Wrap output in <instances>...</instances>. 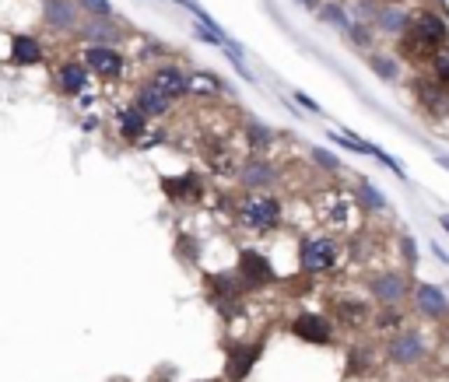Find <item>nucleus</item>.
Returning <instances> with one entry per match:
<instances>
[{"mask_svg":"<svg viewBox=\"0 0 449 382\" xmlns=\"http://www.w3.org/2000/svg\"><path fill=\"white\" fill-rule=\"evenodd\" d=\"M162 95H169L172 102L176 99H183V95H190V78L176 67V64H158L155 71H151V78H148Z\"/></svg>","mask_w":449,"mask_h":382,"instance_id":"nucleus-15","label":"nucleus"},{"mask_svg":"<svg viewBox=\"0 0 449 382\" xmlns=\"http://www.w3.org/2000/svg\"><path fill=\"white\" fill-rule=\"evenodd\" d=\"M334 316L348 326H362L369 319V305L358 298H334Z\"/></svg>","mask_w":449,"mask_h":382,"instance_id":"nucleus-22","label":"nucleus"},{"mask_svg":"<svg viewBox=\"0 0 449 382\" xmlns=\"http://www.w3.org/2000/svg\"><path fill=\"white\" fill-rule=\"evenodd\" d=\"M239 183L246 193H271L278 186V165L267 158H250L239 169Z\"/></svg>","mask_w":449,"mask_h":382,"instance_id":"nucleus-11","label":"nucleus"},{"mask_svg":"<svg viewBox=\"0 0 449 382\" xmlns=\"http://www.w3.org/2000/svg\"><path fill=\"white\" fill-rule=\"evenodd\" d=\"M260 354H264V344L260 340L257 344H236V340H229V344H224V379H229V382H243L253 372V365L260 361Z\"/></svg>","mask_w":449,"mask_h":382,"instance_id":"nucleus-6","label":"nucleus"},{"mask_svg":"<svg viewBox=\"0 0 449 382\" xmlns=\"http://www.w3.org/2000/svg\"><path fill=\"white\" fill-rule=\"evenodd\" d=\"M320 18H323V22H330L334 29H344V32L351 29V22H348L344 8H337V4H323V8H320Z\"/></svg>","mask_w":449,"mask_h":382,"instance_id":"nucleus-28","label":"nucleus"},{"mask_svg":"<svg viewBox=\"0 0 449 382\" xmlns=\"http://www.w3.org/2000/svg\"><path fill=\"white\" fill-rule=\"evenodd\" d=\"M243 134H246V144H250L253 151L271 148V144H274V137H278V134H274L271 127H264L260 120H246V130H243Z\"/></svg>","mask_w":449,"mask_h":382,"instance_id":"nucleus-23","label":"nucleus"},{"mask_svg":"<svg viewBox=\"0 0 449 382\" xmlns=\"http://www.w3.org/2000/svg\"><path fill=\"white\" fill-rule=\"evenodd\" d=\"M88 78H92V71L85 67V60H67L57 71V88H60V95H81L88 88Z\"/></svg>","mask_w":449,"mask_h":382,"instance_id":"nucleus-17","label":"nucleus"},{"mask_svg":"<svg viewBox=\"0 0 449 382\" xmlns=\"http://www.w3.org/2000/svg\"><path fill=\"white\" fill-rule=\"evenodd\" d=\"M309 158H313L323 172H341V158L330 155V151H323V148H309Z\"/></svg>","mask_w":449,"mask_h":382,"instance_id":"nucleus-29","label":"nucleus"},{"mask_svg":"<svg viewBox=\"0 0 449 382\" xmlns=\"http://www.w3.org/2000/svg\"><path fill=\"white\" fill-rule=\"evenodd\" d=\"M425 354H428V340H425V333L414 330V326H400V330L390 337V344H386V358H390L393 365H400V368H411V365L425 361Z\"/></svg>","mask_w":449,"mask_h":382,"instance_id":"nucleus-4","label":"nucleus"},{"mask_svg":"<svg viewBox=\"0 0 449 382\" xmlns=\"http://www.w3.org/2000/svg\"><path fill=\"white\" fill-rule=\"evenodd\" d=\"M239 281H243V288L246 291H260V288H267V284H274L278 281V270H274V263L260 253V249H243L239 253Z\"/></svg>","mask_w":449,"mask_h":382,"instance_id":"nucleus-5","label":"nucleus"},{"mask_svg":"<svg viewBox=\"0 0 449 382\" xmlns=\"http://www.w3.org/2000/svg\"><path fill=\"white\" fill-rule=\"evenodd\" d=\"M43 25L57 36H78L81 29V8L78 0H43Z\"/></svg>","mask_w":449,"mask_h":382,"instance_id":"nucleus-7","label":"nucleus"},{"mask_svg":"<svg viewBox=\"0 0 449 382\" xmlns=\"http://www.w3.org/2000/svg\"><path fill=\"white\" fill-rule=\"evenodd\" d=\"M439 225H442V228L449 232V214H442V218H439Z\"/></svg>","mask_w":449,"mask_h":382,"instance_id":"nucleus-36","label":"nucleus"},{"mask_svg":"<svg viewBox=\"0 0 449 382\" xmlns=\"http://www.w3.org/2000/svg\"><path fill=\"white\" fill-rule=\"evenodd\" d=\"M116 123H120V137H123L127 144H141V137L148 134V116H144L141 109H134V106L120 109V113H116Z\"/></svg>","mask_w":449,"mask_h":382,"instance_id":"nucleus-19","label":"nucleus"},{"mask_svg":"<svg viewBox=\"0 0 449 382\" xmlns=\"http://www.w3.org/2000/svg\"><path fill=\"white\" fill-rule=\"evenodd\" d=\"M414 99H418V106L425 109V113H432V116H449V88L442 85V81H435V78H414Z\"/></svg>","mask_w":449,"mask_h":382,"instance_id":"nucleus-12","label":"nucleus"},{"mask_svg":"<svg viewBox=\"0 0 449 382\" xmlns=\"http://www.w3.org/2000/svg\"><path fill=\"white\" fill-rule=\"evenodd\" d=\"M369 67H372L383 81H397V78H400V64L390 60V57H383V53H372V57H369Z\"/></svg>","mask_w":449,"mask_h":382,"instance_id":"nucleus-24","label":"nucleus"},{"mask_svg":"<svg viewBox=\"0 0 449 382\" xmlns=\"http://www.w3.org/2000/svg\"><path fill=\"white\" fill-rule=\"evenodd\" d=\"M11 60H15L18 67H36V64H43V46H39V39H36V36H15V39H11Z\"/></svg>","mask_w":449,"mask_h":382,"instance_id":"nucleus-20","label":"nucleus"},{"mask_svg":"<svg viewBox=\"0 0 449 382\" xmlns=\"http://www.w3.org/2000/svg\"><path fill=\"white\" fill-rule=\"evenodd\" d=\"M411 305H414V312L425 316V319H446V316H449V298H446V291L435 288V284H428V281H418V284L411 288Z\"/></svg>","mask_w":449,"mask_h":382,"instance_id":"nucleus-10","label":"nucleus"},{"mask_svg":"<svg viewBox=\"0 0 449 382\" xmlns=\"http://www.w3.org/2000/svg\"><path fill=\"white\" fill-rule=\"evenodd\" d=\"M348 32H351V39H355L358 46H365V43H369V29H362V25H351Z\"/></svg>","mask_w":449,"mask_h":382,"instance_id":"nucleus-33","label":"nucleus"},{"mask_svg":"<svg viewBox=\"0 0 449 382\" xmlns=\"http://www.w3.org/2000/svg\"><path fill=\"white\" fill-rule=\"evenodd\" d=\"M365 211H386V197L376 190V186H369V183H362L358 186V197H355Z\"/></svg>","mask_w":449,"mask_h":382,"instance_id":"nucleus-25","label":"nucleus"},{"mask_svg":"<svg viewBox=\"0 0 449 382\" xmlns=\"http://www.w3.org/2000/svg\"><path fill=\"white\" fill-rule=\"evenodd\" d=\"M414 281L407 277V270H379L369 277V295L383 305V309H400L411 298Z\"/></svg>","mask_w":449,"mask_h":382,"instance_id":"nucleus-3","label":"nucleus"},{"mask_svg":"<svg viewBox=\"0 0 449 382\" xmlns=\"http://www.w3.org/2000/svg\"><path fill=\"white\" fill-rule=\"evenodd\" d=\"M299 4H302V8H316V0H299Z\"/></svg>","mask_w":449,"mask_h":382,"instance_id":"nucleus-37","label":"nucleus"},{"mask_svg":"<svg viewBox=\"0 0 449 382\" xmlns=\"http://www.w3.org/2000/svg\"><path fill=\"white\" fill-rule=\"evenodd\" d=\"M78 39L85 46H116L123 39V32H120V25H113V18H88V22H81Z\"/></svg>","mask_w":449,"mask_h":382,"instance_id":"nucleus-16","label":"nucleus"},{"mask_svg":"<svg viewBox=\"0 0 449 382\" xmlns=\"http://www.w3.org/2000/svg\"><path fill=\"white\" fill-rule=\"evenodd\" d=\"M400 256H404V263H407V267H414V263H418V246H414V239H411V235H404V239H400Z\"/></svg>","mask_w":449,"mask_h":382,"instance_id":"nucleus-30","label":"nucleus"},{"mask_svg":"<svg viewBox=\"0 0 449 382\" xmlns=\"http://www.w3.org/2000/svg\"><path fill=\"white\" fill-rule=\"evenodd\" d=\"M172 4H179V8H186V11L193 15V18H200V15H204V8L197 4V0H172Z\"/></svg>","mask_w":449,"mask_h":382,"instance_id":"nucleus-32","label":"nucleus"},{"mask_svg":"<svg viewBox=\"0 0 449 382\" xmlns=\"http://www.w3.org/2000/svg\"><path fill=\"white\" fill-rule=\"evenodd\" d=\"M292 333L299 340H306V344H316V347L334 344V323L323 312H299L292 319Z\"/></svg>","mask_w":449,"mask_h":382,"instance_id":"nucleus-9","label":"nucleus"},{"mask_svg":"<svg viewBox=\"0 0 449 382\" xmlns=\"http://www.w3.org/2000/svg\"><path fill=\"white\" fill-rule=\"evenodd\" d=\"M341 260V242L334 235H309L299 246V267L302 274H330Z\"/></svg>","mask_w":449,"mask_h":382,"instance_id":"nucleus-2","label":"nucleus"},{"mask_svg":"<svg viewBox=\"0 0 449 382\" xmlns=\"http://www.w3.org/2000/svg\"><path fill=\"white\" fill-rule=\"evenodd\" d=\"M432 253H435V256H439V260H442V263H449V253H446V249H442V246H439V242H432Z\"/></svg>","mask_w":449,"mask_h":382,"instance_id":"nucleus-34","label":"nucleus"},{"mask_svg":"<svg viewBox=\"0 0 449 382\" xmlns=\"http://www.w3.org/2000/svg\"><path fill=\"white\" fill-rule=\"evenodd\" d=\"M435 165H442V169L449 172V155H435Z\"/></svg>","mask_w":449,"mask_h":382,"instance_id":"nucleus-35","label":"nucleus"},{"mask_svg":"<svg viewBox=\"0 0 449 382\" xmlns=\"http://www.w3.org/2000/svg\"><path fill=\"white\" fill-rule=\"evenodd\" d=\"M85 67L106 81H120L127 71V57L116 46H85Z\"/></svg>","mask_w":449,"mask_h":382,"instance_id":"nucleus-8","label":"nucleus"},{"mask_svg":"<svg viewBox=\"0 0 449 382\" xmlns=\"http://www.w3.org/2000/svg\"><path fill=\"white\" fill-rule=\"evenodd\" d=\"M376 25H379V32H386V36H404L407 25H411V15L400 11V8H379V11H376Z\"/></svg>","mask_w":449,"mask_h":382,"instance_id":"nucleus-21","label":"nucleus"},{"mask_svg":"<svg viewBox=\"0 0 449 382\" xmlns=\"http://www.w3.org/2000/svg\"><path fill=\"white\" fill-rule=\"evenodd\" d=\"M285 221V204L274 193H246L239 200V225L253 232H274Z\"/></svg>","mask_w":449,"mask_h":382,"instance_id":"nucleus-1","label":"nucleus"},{"mask_svg":"<svg viewBox=\"0 0 449 382\" xmlns=\"http://www.w3.org/2000/svg\"><path fill=\"white\" fill-rule=\"evenodd\" d=\"M383 4H397V0H383Z\"/></svg>","mask_w":449,"mask_h":382,"instance_id":"nucleus-38","label":"nucleus"},{"mask_svg":"<svg viewBox=\"0 0 449 382\" xmlns=\"http://www.w3.org/2000/svg\"><path fill=\"white\" fill-rule=\"evenodd\" d=\"M348 221H351V200H337V204L327 211V225H334V228H348Z\"/></svg>","mask_w":449,"mask_h":382,"instance_id":"nucleus-26","label":"nucleus"},{"mask_svg":"<svg viewBox=\"0 0 449 382\" xmlns=\"http://www.w3.org/2000/svg\"><path fill=\"white\" fill-rule=\"evenodd\" d=\"M162 193L172 204H197L204 197V179L197 172H183V176H162Z\"/></svg>","mask_w":449,"mask_h":382,"instance_id":"nucleus-13","label":"nucleus"},{"mask_svg":"<svg viewBox=\"0 0 449 382\" xmlns=\"http://www.w3.org/2000/svg\"><path fill=\"white\" fill-rule=\"evenodd\" d=\"M78 8L88 18H113V4H109V0H78Z\"/></svg>","mask_w":449,"mask_h":382,"instance_id":"nucleus-27","label":"nucleus"},{"mask_svg":"<svg viewBox=\"0 0 449 382\" xmlns=\"http://www.w3.org/2000/svg\"><path fill=\"white\" fill-rule=\"evenodd\" d=\"M295 102H299L302 109H309L313 116H323V109H320V106H316V102H313V99H309L306 92H295Z\"/></svg>","mask_w":449,"mask_h":382,"instance_id":"nucleus-31","label":"nucleus"},{"mask_svg":"<svg viewBox=\"0 0 449 382\" xmlns=\"http://www.w3.org/2000/svg\"><path fill=\"white\" fill-rule=\"evenodd\" d=\"M134 109H141L144 116H165V113L172 109V99L162 95V92L148 81V85H141V88L134 92Z\"/></svg>","mask_w":449,"mask_h":382,"instance_id":"nucleus-18","label":"nucleus"},{"mask_svg":"<svg viewBox=\"0 0 449 382\" xmlns=\"http://www.w3.org/2000/svg\"><path fill=\"white\" fill-rule=\"evenodd\" d=\"M207 291H211V302H214L218 309H224V305H239V298L246 295V288H243V281H239L236 270L211 274V277H207Z\"/></svg>","mask_w":449,"mask_h":382,"instance_id":"nucleus-14","label":"nucleus"}]
</instances>
